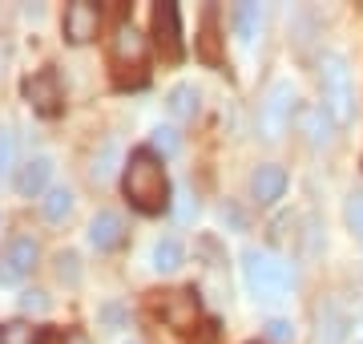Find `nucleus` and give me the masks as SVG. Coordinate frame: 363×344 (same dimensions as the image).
Returning a JSON list of instances; mask_svg holds the SVG:
<instances>
[{
	"mask_svg": "<svg viewBox=\"0 0 363 344\" xmlns=\"http://www.w3.org/2000/svg\"><path fill=\"white\" fill-rule=\"evenodd\" d=\"M121 186H125V199L138 207L142 215H162L169 207V178L166 166L150 146H138L125 158V174H121Z\"/></svg>",
	"mask_w": 363,
	"mask_h": 344,
	"instance_id": "nucleus-1",
	"label": "nucleus"
},
{
	"mask_svg": "<svg viewBox=\"0 0 363 344\" xmlns=\"http://www.w3.org/2000/svg\"><path fill=\"white\" fill-rule=\"evenodd\" d=\"M242 279H247L255 300H283L295 284V272L279 255L262 252V247H247L242 252Z\"/></svg>",
	"mask_w": 363,
	"mask_h": 344,
	"instance_id": "nucleus-2",
	"label": "nucleus"
},
{
	"mask_svg": "<svg viewBox=\"0 0 363 344\" xmlns=\"http://www.w3.org/2000/svg\"><path fill=\"white\" fill-rule=\"evenodd\" d=\"M319 85H323V109L331 114L335 126L351 122V102H355V93H351V65L343 53H323L319 57Z\"/></svg>",
	"mask_w": 363,
	"mask_h": 344,
	"instance_id": "nucleus-3",
	"label": "nucleus"
},
{
	"mask_svg": "<svg viewBox=\"0 0 363 344\" xmlns=\"http://www.w3.org/2000/svg\"><path fill=\"white\" fill-rule=\"evenodd\" d=\"M291 122H295V90H291V81H274L271 93H267V102H262L259 134L267 142H279Z\"/></svg>",
	"mask_w": 363,
	"mask_h": 344,
	"instance_id": "nucleus-4",
	"label": "nucleus"
},
{
	"mask_svg": "<svg viewBox=\"0 0 363 344\" xmlns=\"http://www.w3.org/2000/svg\"><path fill=\"white\" fill-rule=\"evenodd\" d=\"M157 316L166 320L174 332H190L202 316V304H198V291L194 288H178V291H157Z\"/></svg>",
	"mask_w": 363,
	"mask_h": 344,
	"instance_id": "nucleus-5",
	"label": "nucleus"
},
{
	"mask_svg": "<svg viewBox=\"0 0 363 344\" xmlns=\"http://www.w3.org/2000/svg\"><path fill=\"white\" fill-rule=\"evenodd\" d=\"M40 259V243L33 235H13L9 247L0 252V284H21V279L37 267Z\"/></svg>",
	"mask_w": 363,
	"mask_h": 344,
	"instance_id": "nucleus-6",
	"label": "nucleus"
},
{
	"mask_svg": "<svg viewBox=\"0 0 363 344\" xmlns=\"http://www.w3.org/2000/svg\"><path fill=\"white\" fill-rule=\"evenodd\" d=\"M25 97L40 118H57L65 109V93H61V77L57 69H40L33 77H25Z\"/></svg>",
	"mask_w": 363,
	"mask_h": 344,
	"instance_id": "nucleus-7",
	"label": "nucleus"
},
{
	"mask_svg": "<svg viewBox=\"0 0 363 344\" xmlns=\"http://www.w3.org/2000/svg\"><path fill=\"white\" fill-rule=\"evenodd\" d=\"M154 41H157V49H162V57L182 61L186 45H182V21H178V4L174 0L154 4Z\"/></svg>",
	"mask_w": 363,
	"mask_h": 344,
	"instance_id": "nucleus-8",
	"label": "nucleus"
},
{
	"mask_svg": "<svg viewBox=\"0 0 363 344\" xmlns=\"http://www.w3.org/2000/svg\"><path fill=\"white\" fill-rule=\"evenodd\" d=\"M97 25H101V9L89 4V0H73L65 9V21H61L69 45H89L97 37Z\"/></svg>",
	"mask_w": 363,
	"mask_h": 344,
	"instance_id": "nucleus-9",
	"label": "nucleus"
},
{
	"mask_svg": "<svg viewBox=\"0 0 363 344\" xmlns=\"http://www.w3.org/2000/svg\"><path fill=\"white\" fill-rule=\"evenodd\" d=\"M113 65L117 69H145V37L121 16L113 28Z\"/></svg>",
	"mask_w": 363,
	"mask_h": 344,
	"instance_id": "nucleus-10",
	"label": "nucleus"
},
{
	"mask_svg": "<svg viewBox=\"0 0 363 344\" xmlns=\"http://www.w3.org/2000/svg\"><path fill=\"white\" fill-rule=\"evenodd\" d=\"M286 171L283 166H274V162H267V166H259V171L250 174V195H255V203H262V207H271V203H279L286 195Z\"/></svg>",
	"mask_w": 363,
	"mask_h": 344,
	"instance_id": "nucleus-11",
	"label": "nucleus"
},
{
	"mask_svg": "<svg viewBox=\"0 0 363 344\" xmlns=\"http://www.w3.org/2000/svg\"><path fill=\"white\" fill-rule=\"evenodd\" d=\"M49 174H52V158L49 154H37V158H28L21 171H16V190L25 195V199H37V195H45L49 190Z\"/></svg>",
	"mask_w": 363,
	"mask_h": 344,
	"instance_id": "nucleus-12",
	"label": "nucleus"
},
{
	"mask_svg": "<svg viewBox=\"0 0 363 344\" xmlns=\"http://www.w3.org/2000/svg\"><path fill=\"white\" fill-rule=\"evenodd\" d=\"M295 126L307 134L311 146H327L331 142V130H335V122H331V114H327L323 106H298L295 109Z\"/></svg>",
	"mask_w": 363,
	"mask_h": 344,
	"instance_id": "nucleus-13",
	"label": "nucleus"
},
{
	"mask_svg": "<svg viewBox=\"0 0 363 344\" xmlns=\"http://www.w3.org/2000/svg\"><path fill=\"white\" fill-rule=\"evenodd\" d=\"M351 328V316L339 308V300H323L319 304V344H343Z\"/></svg>",
	"mask_w": 363,
	"mask_h": 344,
	"instance_id": "nucleus-14",
	"label": "nucleus"
},
{
	"mask_svg": "<svg viewBox=\"0 0 363 344\" xmlns=\"http://www.w3.org/2000/svg\"><path fill=\"white\" fill-rule=\"evenodd\" d=\"M121 235H125V227H121V215L117 211H97L89 223V243L97 247V252H113L117 243H121Z\"/></svg>",
	"mask_w": 363,
	"mask_h": 344,
	"instance_id": "nucleus-15",
	"label": "nucleus"
},
{
	"mask_svg": "<svg viewBox=\"0 0 363 344\" xmlns=\"http://www.w3.org/2000/svg\"><path fill=\"white\" fill-rule=\"evenodd\" d=\"M198 57H202L206 65H222V37H218V13H214V9H206V16H202Z\"/></svg>",
	"mask_w": 363,
	"mask_h": 344,
	"instance_id": "nucleus-16",
	"label": "nucleus"
},
{
	"mask_svg": "<svg viewBox=\"0 0 363 344\" xmlns=\"http://www.w3.org/2000/svg\"><path fill=\"white\" fill-rule=\"evenodd\" d=\"M166 109L174 114V118H182V122H190L202 109V93L190 85V81H178L174 90H169V97H166Z\"/></svg>",
	"mask_w": 363,
	"mask_h": 344,
	"instance_id": "nucleus-17",
	"label": "nucleus"
},
{
	"mask_svg": "<svg viewBox=\"0 0 363 344\" xmlns=\"http://www.w3.org/2000/svg\"><path fill=\"white\" fill-rule=\"evenodd\" d=\"M230 25H234V37H238V41H255V37H259V28H262V9H259V4H250V0L234 4Z\"/></svg>",
	"mask_w": 363,
	"mask_h": 344,
	"instance_id": "nucleus-18",
	"label": "nucleus"
},
{
	"mask_svg": "<svg viewBox=\"0 0 363 344\" xmlns=\"http://www.w3.org/2000/svg\"><path fill=\"white\" fill-rule=\"evenodd\" d=\"M73 190L69 186H49L45 190V199H40V211H45V219L49 223H65L69 215H73Z\"/></svg>",
	"mask_w": 363,
	"mask_h": 344,
	"instance_id": "nucleus-19",
	"label": "nucleus"
},
{
	"mask_svg": "<svg viewBox=\"0 0 363 344\" xmlns=\"http://www.w3.org/2000/svg\"><path fill=\"white\" fill-rule=\"evenodd\" d=\"M182 264H186V247H182L178 239H157L154 243V267L157 272L169 276V272H178Z\"/></svg>",
	"mask_w": 363,
	"mask_h": 344,
	"instance_id": "nucleus-20",
	"label": "nucleus"
},
{
	"mask_svg": "<svg viewBox=\"0 0 363 344\" xmlns=\"http://www.w3.org/2000/svg\"><path fill=\"white\" fill-rule=\"evenodd\" d=\"M150 150H154V154H162V158H174V154L182 150L178 130H174V126H157V130H154V142H150Z\"/></svg>",
	"mask_w": 363,
	"mask_h": 344,
	"instance_id": "nucleus-21",
	"label": "nucleus"
},
{
	"mask_svg": "<svg viewBox=\"0 0 363 344\" xmlns=\"http://www.w3.org/2000/svg\"><path fill=\"white\" fill-rule=\"evenodd\" d=\"M0 344H37V332L25 320H9V324H0Z\"/></svg>",
	"mask_w": 363,
	"mask_h": 344,
	"instance_id": "nucleus-22",
	"label": "nucleus"
},
{
	"mask_svg": "<svg viewBox=\"0 0 363 344\" xmlns=\"http://www.w3.org/2000/svg\"><path fill=\"white\" fill-rule=\"evenodd\" d=\"M16 308H21L25 316H45V312H49V296H45L40 288H25L21 300H16Z\"/></svg>",
	"mask_w": 363,
	"mask_h": 344,
	"instance_id": "nucleus-23",
	"label": "nucleus"
},
{
	"mask_svg": "<svg viewBox=\"0 0 363 344\" xmlns=\"http://www.w3.org/2000/svg\"><path fill=\"white\" fill-rule=\"evenodd\" d=\"M57 276L61 279H69V284H77L81 279V267H77V252H57Z\"/></svg>",
	"mask_w": 363,
	"mask_h": 344,
	"instance_id": "nucleus-24",
	"label": "nucleus"
},
{
	"mask_svg": "<svg viewBox=\"0 0 363 344\" xmlns=\"http://www.w3.org/2000/svg\"><path fill=\"white\" fill-rule=\"evenodd\" d=\"M347 227L363 239V195H359V190H355V195H347Z\"/></svg>",
	"mask_w": 363,
	"mask_h": 344,
	"instance_id": "nucleus-25",
	"label": "nucleus"
},
{
	"mask_svg": "<svg viewBox=\"0 0 363 344\" xmlns=\"http://www.w3.org/2000/svg\"><path fill=\"white\" fill-rule=\"evenodd\" d=\"M13 162H16V138L9 130H0V174L13 171Z\"/></svg>",
	"mask_w": 363,
	"mask_h": 344,
	"instance_id": "nucleus-26",
	"label": "nucleus"
},
{
	"mask_svg": "<svg viewBox=\"0 0 363 344\" xmlns=\"http://www.w3.org/2000/svg\"><path fill=\"white\" fill-rule=\"evenodd\" d=\"M295 328H291V320H271L267 324V344H291Z\"/></svg>",
	"mask_w": 363,
	"mask_h": 344,
	"instance_id": "nucleus-27",
	"label": "nucleus"
},
{
	"mask_svg": "<svg viewBox=\"0 0 363 344\" xmlns=\"http://www.w3.org/2000/svg\"><path fill=\"white\" fill-rule=\"evenodd\" d=\"M37 344H69V336L61 328H40L37 332Z\"/></svg>",
	"mask_w": 363,
	"mask_h": 344,
	"instance_id": "nucleus-28",
	"label": "nucleus"
},
{
	"mask_svg": "<svg viewBox=\"0 0 363 344\" xmlns=\"http://www.w3.org/2000/svg\"><path fill=\"white\" fill-rule=\"evenodd\" d=\"M359 344H363V340H359Z\"/></svg>",
	"mask_w": 363,
	"mask_h": 344,
	"instance_id": "nucleus-29",
	"label": "nucleus"
}]
</instances>
